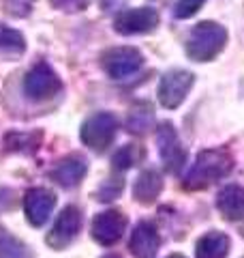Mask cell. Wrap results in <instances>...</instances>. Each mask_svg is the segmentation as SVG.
<instances>
[{
	"label": "cell",
	"instance_id": "6da1fadb",
	"mask_svg": "<svg viewBox=\"0 0 244 258\" xmlns=\"http://www.w3.org/2000/svg\"><path fill=\"white\" fill-rule=\"evenodd\" d=\"M235 161L229 149L225 147H214V149H203L197 153L193 166L182 179V187L191 191L208 189L210 185L218 183L225 176H229L233 170Z\"/></svg>",
	"mask_w": 244,
	"mask_h": 258
},
{
	"label": "cell",
	"instance_id": "7a4b0ae2",
	"mask_svg": "<svg viewBox=\"0 0 244 258\" xmlns=\"http://www.w3.org/2000/svg\"><path fill=\"white\" fill-rule=\"evenodd\" d=\"M227 30L216 22H199L186 37V56L195 62H210L225 50Z\"/></svg>",
	"mask_w": 244,
	"mask_h": 258
},
{
	"label": "cell",
	"instance_id": "3957f363",
	"mask_svg": "<svg viewBox=\"0 0 244 258\" xmlns=\"http://www.w3.org/2000/svg\"><path fill=\"white\" fill-rule=\"evenodd\" d=\"M118 134V118L111 112H96L88 116L79 129V138L94 153H105Z\"/></svg>",
	"mask_w": 244,
	"mask_h": 258
},
{
	"label": "cell",
	"instance_id": "277c9868",
	"mask_svg": "<svg viewBox=\"0 0 244 258\" xmlns=\"http://www.w3.org/2000/svg\"><path fill=\"white\" fill-rule=\"evenodd\" d=\"M157 147H159V155H161V161H163V166H165V170L169 174H180L184 170L186 155H189V153H186L172 120H163L159 125Z\"/></svg>",
	"mask_w": 244,
	"mask_h": 258
},
{
	"label": "cell",
	"instance_id": "5b68a950",
	"mask_svg": "<svg viewBox=\"0 0 244 258\" xmlns=\"http://www.w3.org/2000/svg\"><path fill=\"white\" fill-rule=\"evenodd\" d=\"M144 64V56L137 47L120 45V47H109L101 54V67L105 74L113 80H125L135 76Z\"/></svg>",
	"mask_w": 244,
	"mask_h": 258
},
{
	"label": "cell",
	"instance_id": "8992f818",
	"mask_svg": "<svg viewBox=\"0 0 244 258\" xmlns=\"http://www.w3.org/2000/svg\"><path fill=\"white\" fill-rule=\"evenodd\" d=\"M62 88L60 78L47 62H37L24 78V93L32 101H45L58 95Z\"/></svg>",
	"mask_w": 244,
	"mask_h": 258
},
{
	"label": "cell",
	"instance_id": "52a82bcc",
	"mask_svg": "<svg viewBox=\"0 0 244 258\" xmlns=\"http://www.w3.org/2000/svg\"><path fill=\"white\" fill-rule=\"evenodd\" d=\"M195 84V76L186 69H172L161 78L159 82V101L163 108L176 110L189 97Z\"/></svg>",
	"mask_w": 244,
	"mask_h": 258
},
{
	"label": "cell",
	"instance_id": "ba28073f",
	"mask_svg": "<svg viewBox=\"0 0 244 258\" xmlns=\"http://www.w3.org/2000/svg\"><path fill=\"white\" fill-rule=\"evenodd\" d=\"M127 215L118 211V209H107L99 215H94L92 226H90V237L103 247H111L116 245L118 241L122 239L127 230Z\"/></svg>",
	"mask_w": 244,
	"mask_h": 258
},
{
	"label": "cell",
	"instance_id": "9c48e42d",
	"mask_svg": "<svg viewBox=\"0 0 244 258\" xmlns=\"http://www.w3.org/2000/svg\"><path fill=\"white\" fill-rule=\"evenodd\" d=\"M159 26V13L150 7H137V9H125L116 15L113 28L120 35H146Z\"/></svg>",
	"mask_w": 244,
	"mask_h": 258
},
{
	"label": "cell",
	"instance_id": "30bf717a",
	"mask_svg": "<svg viewBox=\"0 0 244 258\" xmlns=\"http://www.w3.org/2000/svg\"><path fill=\"white\" fill-rule=\"evenodd\" d=\"M81 222L84 220H81L79 207H75V205L64 207L60 211V215H58V220H56V224H54L52 232L47 235V243H50L54 249L69 247L73 241H75V237L79 235Z\"/></svg>",
	"mask_w": 244,
	"mask_h": 258
},
{
	"label": "cell",
	"instance_id": "8fae6325",
	"mask_svg": "<svg viewBox=\"0 0 244 258\" xmlns=\"http://www.w3.org/2000/svg\"><path fill=\"white\" fill-rule=\"evenodd\" d=\"M56 207V194L45 187H30L24 194V213L32 226H43Z\"/></svg>",
	"mask_w": 244,
	"mask_h": 258
},
{
	"label": "cell",
	"instance_id": "7c38bea8",
	"mask_svg": "<svg viewBox=\"0 0 244 258\" xmlns=\"http://www.w3.org/2000/svg\"><path fill=\"white\" fill-rule=\"evenodd\" d=\"M129 249L135 258H157L161 249V235L157 224L150 220L137 222L131 232V239H129Z\"/></svg>",
	"mask_w": 244,
	"mask_h": 258
},
{
	"label": "cell",
	"instance_id": "4fadbf2b",
	"mask_svg": "<svg viewBox=\"0 0 244 258\" xmlns=\"http://www.w3.org/2000/svg\"><path fill=\"white\" fill-rule=\"evenodd\" d=\"M86 172H88L86 157L79 155V153H73V155H67L64 159H60L58 164L47 172V176H50L56 185H60V187L71 189V187H77V185L84 181Z\"/></svg>",
	"mask_w": 244,
	"mask_h": 258
},
{
	"label": "cell",
	"instance_id": "5bb4252c",
	"mask_svg": "<svg viewBox=\"0 0 244 258\" xmlns=\"http://www.w3.org/2000/svg\"><path fill=\"white\" fill-rule=\"evenodd\" d=\"M216 209L227 222L244 220V187L229 183L216 194Z\"/></svg>",
	"mask_w": 244,
	"mask_h": 258
},
{
	"label": "cell",
	"instance_id": "9a60e30c",
	"mask_svg": "<svg viewBox=\"0 0 244 258\" xmlns=\"http://www.w3.org/2000/svg\"><path fill=\"white\" fill-rule=\"evenodd\" d=\"M161 191H163V176L159 170H154V168L144 170L133 183V198L144 207H150L157 203Z\"/></svg>",
	"mask_w": 244,
	"mask_h": 258
},
{
	"label": "cell",
	"instance_id": "2e32d148",
	"mask_svg": "<svg viewBox=\"0 0 244 258\" xmlns=\"http://www.w3.org/2000/svg\"><path fill=\"white\" fill-rule=\"evenodd\" d=\"M231 249V239L221 230L206 232L195 245V258H227Z\"/></svg>",
	"mask_w": 244,
	"mask_h": 258
},
{
	"label": "cell",
	"instance_id": "e0dca14e",
	"mask_svg": "<svg viewBox=\"0 0 244 258\" xmlns=\"http://www.w3.org/2000/svg\"><path fill=\"white\" fill-rule=\"evenodd\" d=\"M154 125V108L148 101H137L127 114V132L133 136L148 134Z\"/></svg>",
	"mask_w": 244,
	"mask_h": 258
},
{
	"label": "cell",
	"instance_id": "ac0fdd59",
	"mask_svg": "<svg viewBox=\"0 0 244 258\" xmlns=\"http://www.w3.org/2000/svg\"><path fill=\"white\" fill-rule=\"evenodd\" d=\"M43 142V134L41 132H11L5 136V149L9 153H24V155H32Z\"/></svg>",
	"mask_w": 244,
	"mask_h": 258
},
{
	"label": "cell",
	"instance_id": "d6986e66",
	"mask_svg": "<svg viewBox=\"0 0 244 258\" xmlns=\"http://www.w3.org/2000/svg\"><path fill=\"white\" fill-rule=\"evenodd\" d=\"M144 159H146L144 147H140V144H125V147H120L116 153H113L111 166H113V170L125 172V170H131L133 166L142 164Z\"/></svg>",
	"mask_w": 244,
	"mask_h": 258
},
{
	"label": "cell",
	"instance_id": "ffe728a7",
	"mask_svg": "<svg viewBox=\"0 0 244 258\" xmlns=\"http://www.w3.org/2000/svg\"><path fill=\"white\" fill-rule=\"evenodd\" d=\"M0 258H35V254L22 239L0 228Z\"/></svg>",
	"mask_w": 244,
	"mask_h": 258
},
{
	"label": "cell",
	"instance_id": "44dd1931",
	"mask_svg": "<svg viewBox=\"0 0 244 258\" xmlns=\"http://www.w3.org/2000/svg\"><path fill=\"white\" fill-rule=\"evenodd\" d=\"M24 50H26V39H24L22 32L0 24V52L20 56L24 54Z\"/></svg>",
	"mask_w": 244,
	"mask_h": 258
},
{
	"label": "cell",
	"instance_id": "7402d4cb",
	"mask_svg": "<svg viewBox=\"0 0 244 258\" xmlns=\"http://www.w3.org/2000/svg\"><path fill=\"white\" fill-rule=\"evenodd\" d=\"M122 189H125V181L122 179H107L99 185V189H96V200L99 203H111V200H116Z\"/></svg>",
	"mask_w": 244,
	"mask_h": 258
},
{
	"label": "cell",
	"instance_id": "603a6c76",
	"mask_svg": "<svg viewBox=\"0 0 244 258\" xmlns=\"http://www.w3.org/2000/svg\"><path fill=\"white\" fill-rule=\"evenodd\" d=\"M203 3H206V0H178L174 7V15L178 20H189L201 9Z\"/></svg>",
	"mask_w": 244,
	"mask_h": 258
},
{
	"label": "cell",
	"instance_id": "cb8c5ba5",
	"mask_svg": "<svg viewBox=\"0 0 244 258\" xmlns=\"http://www.w3.org/2000/svg\"><path fill=\"white\" fill-rule=\"evenodd\" d=\"M35 0H5V11L13 18H28Z\"/></svg>",
	"mask_w": 244,
	"mask_h": 258
},
{
	"label": "cell",
	"instance_id": "d4e9b609",
	"mask_svg": "<svg viewBox=\"0 0 244 258\" xmlns=\"http://www.w3.org/2000/svg\"><path fill=\"white\" fill-rule=\"evenodd\" d=\"M50 3L60 11H67V13H75V11H84L88 9V5L92 0H50Z\"/></svg>",
	"mask_w": 244,
	"mask_h": 258
},
{
	"label": "cell",
	"instance_id": "484cf974",
	"mask_svg": "<svg viewBox=\"0 0 244 258\" xmlns=\"http://www.w3.org/2000/svg\"><path fill=\"white\" fill-rule=\"evenodd\" d=\"M167 258H186V256H182V254H169Z\"/></svg>",
	"mask_w": 244,
	"mask_h": 258
},
{
	"label": "cell",
	"instance_id": "4316f807",
	"mask_svg": "<svg viewBox=\"0 0 244 258\" xmlns=\"http://www.w3.org/2000/svg\"><path fill=\"white\" fill-rule=\"evenodd\" d=\"M103 258H120L118 254H107V256H103Z\"/></svg>",
	"mask_w": 244,
	"mask_h": 258
}]
</instances>
